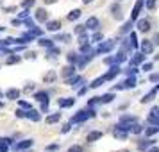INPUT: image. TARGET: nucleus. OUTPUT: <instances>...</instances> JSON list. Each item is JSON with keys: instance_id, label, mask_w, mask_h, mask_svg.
<instances>
[{"instance_id": "a878e982", "label": "nucleus", "mask_w": 159, "mask_h": 152, "mask_svg": "<svg viewBox=\"0 0 159 152\" xmlns=\"http://www.w3.org/2000/svg\"><path fill=\"white\" fill-rule=\"evenodd\" d=\"M73 72H75V68H73V66H66L65 70H63V75H65V77H68V75H72Z\"/></svg>"}, {"instance_id": "b1692460", "label": "nucleus", "mask_w": 159, "mask_h": 152, "mask_svg": "<svg viewBox=\"0 0 159 152\" xmlns=\"http://www.w3.org/2000/svg\"><path fill=\"white\" fill-rule=\"evenodd\" d=\"M38 43H39V47H48V48L52 47V41H50V39H45V38H39V39H38Z\"/></svg>"}, {"instance_id": "cd10ccee", "label": "nucleus", "mask_w": 159, "mask_h": 152, "mask_svg": "<svg viewBox=\"0 0 159 152\" xmlns=\"http://www.w3.org/2000/svg\"><path fill=\"white\" fill-rule=\"evenodd\" d=\"M34 2H36V0H23L22 6H23L25 9H27V7H32V6H34Z\"/></svg>"}, {"instance_id": "39448f33", "label": "nucleus", "mask_w": 159, "mask_h": 152, "mask_svg": "<svg viewBox=\"0 0 159 152\" xmlns=\"http://www.w3.org/2000/svg\"><path fill=\"white\" fill-rule=\"evenodd\" d=\"M141 52H143V54H152V52H154V45L145 39L143 43H141Z\"/></svg>"}, {"instance_id": "49530a36", "label": "nucleus", "mask_w": 159, "mask_h": 152, "mask_svg": "<svg viewBox=\"0 0 159 152\" xmlns=\"http://www.w3.org/2000/svg\"><path fill=\"white\" fill-rule=\"evenodd\" d=\"M20 106H22V108H29L30 109V104H27V102H23V100H20Z\"/></svg>"}, {"instance_id": "3c124183", "label": "nucleus", "mask_w": 159, "mask_h": 152, "mask_svg": "<svg viewBox=\"0 0 159 152\" xmlns=\"http://www.w3.org/2000/svg\"><path fill=\"white\" fill-rule=\"evenodd\" d=\"M82 2H84V4H91V2H93V0H82Z\"/></svg>"}, {"instance_id": "f704fd0d", "label": "nucleus", "mask_w": 159, "mask_h": 152, "mask_svg": "<svg viewBox=\"0 0 159 152\" xmlns=\"http://www.w3.org/2000/svg\"><path fill=\"white\" fill-rule=\"evenodd\" d=\"M147 7L150 9V11H154V7H156V0H147Z\"/></svg>"}, {"instance_id": "09e8293b", "label": "nucleus", "mask_w": 159, "mask_h": 152, "mask_svg": "<svg viewBox=\"0 0 159 152\" xmlns=\"http://www.w3.org/2000/svg\"><path fill=\"white\" fill-rule=\"evenodd\" d=\"M16 116H20V118H22V116H25V113H23V111H16Z\"/></svg>"}, {"instance_id": "5701e85b", "label": "nucleus", "mask_w": 159, "mask_h": 152, "mask_svg": "<svg viewBox=\"0 0 159 152\" xmlns=\"http://www.w3.org/2000/svg\"><path fill=\"white\" fill-rule=\"evenodd\" d=\"M59 118H61V113H56V115L47 116V123H54V122H57Z\"/></svg>"}, {"instance_id": "e433bc0d", "label": "nucleus", "mask_w": 159, "mask_h": 152, "mask_svg": "<svg viewBox=\"0 0 159 152\" xmlns=\"http://www.w3.org/2000/svg\"><path fill=\"white\" fill-rule=\"evenodd\" d=\"M84 30H86V27H84V25H77V29H75V32H77V34H82Z\"/></svg>"}, {"instance_id": "2eb2a0df", "label": "nucleus", "mask_w": 159, "mask_h": 152, "mask_svg": "<svg viewBox=\"0 0 159 152\" xmlns=\"http://www.w3.org/2000/svg\"><path fill=\"white\" fill-rule=\"evenodd\" d=\"M75 104V99H63V100H59V108H70Z\"/></svg>"}, {"instance_id": "a18cd8bd", "label": "nucleus", "mask_w": 159, "mask_h": 152, "mask_svg": "<svg viewBox=\"0 0 159 152\" xmlns=\"http://www.w3.org/2000/svg\"><path fill=\"white\" fill-rule=\"evenodd\" d=\"M32 90H34V84H29V86H25V91H27V93H29V91H32Z\"/></svg>"}, {"instance_id": "1a4fd4ad", "label": "nucleus", "mask_w": 159, "mask_h": 152, "mask_svg": "<svg viewBox=\"0 0 159 152\" xmlns=\"http://www.w3.org/2000/svg\"><path fill=\"white\" fill-rule=\"evenodd\" d=\"M84 27H86V29H97V27H98V18H88V22H86V25H84Z\"/></svg>"}, {"instance_id": "c9c22d12", "label": "nucleus", "mask_w": 159, "mask_h": 152, "mask_svg": "<svg viewBox=\"0 0 159 152\" xmlns=\"http://www.w3.org/2000/svg\"><path fill=\"white\" fill-rule=\"evenodd\" d=\"M68 152H82V149H80L79 145H73V147H70V149H68Z\"/></svg>"}, {"instance_id": "6ab92c4d", "label": "nucleus", "mask_w": 159, "mask_h": 152, "mask_svg": "<svg viewBox=\"0 0 159 152\" xmlns=\"http://www.w3.org/2000/svg\"><path fill=\"white\" fill-rule=\"evenodd\" d=\"M134 86H136V77H134V75H130L129 79L123 82V86H122V88H134Z\"/></svg>"}, {"instance_id": "4be33fe9", "label": "nucleus", "mask_w": 159, "mask_h": 152, "mask_svg": "<svg viewBox=\"0 0 159 152\" xmlns=\"http://www.w3.org/2000/svg\"><path fill=\"white\" fill-rule=\"evenodd\" d=\"M36 100H39V102H48V93H45V91H39V93H36Z\"/></svg>"}, {"instance_id": "9b49d317", "label": "nucleus", "mask_w": 159, "mask_h": 152, "mask_svg": "<svg viewBox=\"0 0 159 152\" xmlns=\"http://www.w3.org/2000/svg\"><path fill=\"white\" fill-rule=\"evenodd\" d=\"M32 147V140H23L20 143H16V150H23V149H29Z\"/></svg>"}, {"instance_id": "6e6552de", "label": "nucleus", "mask_w": 159, "mask_h": 152, "mask_svg": "<svg viewBox=\"0 0 159 152\" xmlns=\"http://www.w3.org/2000/svg\"><path fill=\"white\" fill-rule=\"evenodd\" d=\"M47 18H48V13H47L45 9H38L36 11V20L38 22H47Z\"/></svg>"}, {"instance_id": "2f4dec72", "label": "nucleus", "mask_w": 159, "mask_h": 152, "mask_svg": "<svg viewBox=\"0 0 159 152\" xmlns=\"http://www.w3.org/2000/svg\"><path fill=\"white\" fill-rule=\"evenodd\" d=\"M143 59H145L143 54H136V56H134V61H132V63H141Z\"/></svg>"}, {"instance_id": "a19ab883", "label": "nucleus", "mask_w": 159, "mask_h": 152, "mask_svg": "<svg viewBox=\"0 0 159 152\" xmlns=\"http://www.w3.org/2000/svg\"><path fill=\"white\" fill-rule=\"evenodd\" d=\"M129 29H130V22H129V23H125V27L122 29V32H129Z\"/></svg>"}, {"instance_id": "0eeeda50", "label": "nucleus", "mask_w": 159, "mask_h": 152, "mask_svg": "<svg viewBox=\"0 0 159 152\" xmlns=\"http://www.w3.org/2000/svg\"><path fill=\"white\" fill-rule=\"evenodd\" d=\"M141 6H143V0H138L136 6H134V9H132V15H130V18H132V20H136V18H138L139 11H141Z\"/></svg>"}, {"instance_id": "423d86ee", "label": "nucleus", "mask_w": 159, "mask_h": 152, "mask_svg": "<svg viewBox=\"0 0 159 152\" xmlns=\"http://www.w3.org/2000/svg\"><path fill=\"white\" fill-rule=\"evenodd\" d=\"M56 79H57V73L54 72V70H50V72H48V73H47V75L43 77L45 84H52V82H54Z\"/></svg>"}, {"instance_id": "c756f323", "label": "nucleus", "mask_w": 159, "mask_h": 152, "mask_svg": "<svg viewBox=\"0 0 159 152\" xmlns=\"http://www.w3.org/2000/svg\"><path fill=\"white\" fill-rule=\"evenodd\" d=\"M104 77H100V79H97V81H93V84H91V88H98L100 84H104Z\"/></svg>"}, {"instance_id": "de8ad7c7", "label": "nucleus", "mask_w": 159, "mask_h": 152, "mask_svg": "<svg viewBox=\"0 0 159 152\" xmlns=\"http://www.w3.org/2000/svg\"><path fill=\"white\" fill-rule=\"evenodd\" d=\"M68 131H70V123H66L65 127H63V132H68Z\"/></svg>"}, {"instance_id": "864d4df0", "label": "nucleus", "mask_w": 159, "mask_h": 152, "mask_svg": "<svg viewBox=\"0 0 159 152\" xmlns=\"http://www.w3.org/2000/svg\"><path fill=\"white\" fill-rule=\"evenodd\" d=\"M118 152H129V150H118Z\"/></svg>"}, {"instance_id": "f8f14e48", "label": "nucleus", "mask_w": 159, "mask_h": 152, "mask_svg": "<svg viewBox=\"0 0 159 152\" xmlns=\"http://www.w3.org/2000/svg\"><path fill=\"white\" fill-rule=\"evenodd\" d=\"M148 118H150V122L154 123V125H157L159 123V113H157V108H154L150 111V116H148Z\"/></svg>"}, {"instance_id": "7ed1b4c3", "label": "nucleus", "mask_w": 159, "mask_h": 152, "mask_svg": "<svg viewBox=\"0 0 159 152\" xmlns=\"http://www.w3.org/2000/svg\"><path fill=\"white\" fill-rule=\"evenodd\" d=\"M138 30L139 32H148L150 30V22L148 20H139L138 22Z\"/></svg>"}, {"instance_id": "dca6fc26", "label": "nucleus", "mask_w": 159, "mask_h": 152, "mask_svg": "<svg viewBox=\"0 0 159 152\" xmlns=\"http://www.w3.org/2000/svg\"><path fill=\"white\" fill-rule=\"evenodd\" d=\"M102 138V132L100 131H93V132H89V134H88V141H95V140H100Z\"/></svg>"}, {"instance_id": "bb28decb", "label": "nucleus", "mask_w": 159, "mask_h": 152, "mask_svg": "<svg viewBox=\"0 0 159 152\" xmlns=\"http://www.w3.org/2000/svg\"><path fill=\"white\" fill-rule=\"evenodd\" d=\"M88 41H89V39H88V36L84 34V32H82V34H80V38H79V43H80V47H82V45H88Z\"/></svg>"}, {"instance_id": "8fccbe9b", "label": "nucleus", "mask_w": 159, "mask_h": 152, "mask_svg": "<svg viewBox=\"0 0 159 152\" xmlns=\"http://www.w3.org/2000/svg\"><path fill=\"white\" fill-rule=\"evenodd\" d=\"M57 0H45V4H56Z\"/></svg>"}, {"instance_id": "f257e3e1", "label": "nucleus", "mask_w": 159, "mask_h": 152, "mask_svg": "<svg viewBox=\"0 0 159 152\" xmlns=\"http://www.w3.org/2000/svg\"><path fill=\"white\" fill-rule=\"evenodd\" d=\"M89 116H93V111H79V113L72 118V122L73 123L84 122V120H86V118H89Z\"/></svg>"}, {"instance_id": "7c9ffc66", "label": "nucleus", "mask_w": 159, "mask_h": 152, "mask_svg": "<svg viewBox=\"0 0 159 152\" xmlns=\"http://www.w3.org/2000/svg\"><path fill=\"white\" fill-rule=\"evenodd\" d=\"M132 132H134V134H139V132H141V125H139V123H134V125H132Z\"/></svg>"}, {"instance_id": "c85d7f7f", "label": "nucleus", "mask_w": 159, "mask_h": 152, "mask_svg": "<svg viewBox=\"0 0 159 152\" xmlns=\"http://www.w3.org/2000/svg\"><path fill=\"white\" fill-rule=\"evenodd\" d=\"M79 81H80V77H79V75H75V77H72V79H68V81H66V84L73 86V84H75V82H79Z\"/></svg>"}, {"instance_id": "20e7f679", "label": "nucleus", "mask_w": 159, "mask_h": 152, "mask_svg": "<svg viewBox=\"0 0 159 152\" xmlns=\"http://www.w3.org/2000/svg\"><path fill=\"white\" fill-rule=\"evenodd\" d=\"M11 143H13V141H11L9 138H0V152H7Z\"/></svg>"}, {"instance_id": "72a5a7b5", "label": "nucleus", "mask_w": 159, "mask_h": 152, "mask_svg": "<svg viewBox=\"0 0 159 152\" xmlns=\"http://www.w3.org/2000/svg\"><path fill=\"white\" fill-rule=\"evenodd\" d=\"M18 61H20V58H18V56H13V58L7 59V65H15V63H18Z\"/></svg>"}, {"instance_id": "37998d69", "label": "nucleus", "mask_w": 159, "mask_h": 152, "mask_svg": "<svg viewBox=\"0 0 159 152\" xmlns=\"http://www.w3.org/2000/svg\"><path fill=\"white\" fill-rule=\"evenodd\" d=\"M150 81H152V82H157V81H159V75H156V73H154V75H150Z\"/></svg>"}, {"instance_id": "ddd939ff", "label": "nucleus", "mask_w": 159, "mask_h": 152, "mask_svg": "<svg viewBox=\"0 0 159 152\" xmlns=\"http://www.w3.org/2000/svg\"><path fill=\"white\" fill-rule=\"evenodd\" d=\"M59 27H61V22H57V20H54V22H48V23H47V29L52 30V32L59 30Z\"/></svg>"}, {"instance_id": "f03ea898", "label": "nucleus", "mask_w": 159, "mask_h": 152, "mask_svg": "<svg viewBox=\"0 0 159 152\" xmlns=\"http://www.w3.org/2000/svg\"><path fill=\"white\" fill-rule=\"evenodd\" d=\"M115 48V43L113 41H106V43H100V47L97 48V54H107Z\"/></svg>"}, {"instance_id": "c03bdc74", "label": "nucleus", "mask_w": 159, "mask_h": 152, "mask_svg": "<svg viewBox=\"0 0 159 152\" xmlns=\"http://www.w3.org/2000/svg\"><path fill=\"white\" fill-rule=\"evenodd\" d=\"M27 58H29V59H34V58H36V52H27Z\"/></svg>"}, {"instance_id": "aec40b11", "label": "nucleus", "mask_w": 159, "mask_h": 152, "mask_svg": "<svg viewBox=\"0 0 159 152\" xmlns=\"http://www.w3.org/2000/svg\"><path fill=\"white\" fill-rule=\"evenodd\" d=\"M97 99H98V102H102V104H109V102L115 99V95L107 93V95H104V97H97Z\"/></svg>"}, {"instance_id": "a211bd4d", "label": "nucleus", "mask_w": 159, "mask_h": 152, "mask_svg": "<svg viewBox=\"0 0 159 152\" xmlns=\"http://www.w3.org/2000/svg\"><path fill=\"white\" fill-rule=\"evenodd\" d=\"M25 116H27V118H30V120H34V122H39V118H41V116L38 115L36 111H34V109H29Z\"/></svg>"}, {"instance_id": "603ef678", "label": "nucleus", "mask_w": 159, "mask_h": 152, "mask_svg": "<svg viewBox=\"0 0 159 152\" xmlns=\"http://www.w3.org/2000/svg\"><path fill=\"white\" fill-rule=\"evenodd\" d=\"M150 152H157V147H152V150Z\"/></svg>"}, {"instance_id": "4c0bfd02", "label": "nucleus", "mask_w": 159, "mask_h": 152, "mask_svg": "<svg viewBox=\"0 0 159 152\" xmlns=\"http://www.w3.org/2000/svg\"><path fill=\"white\" fill-rule=\"evenodd\" d=\"M68 61H70V63H75V61H77V54H70V56H68Z\"/></svg>"}, {"instance_id": "4468645a", "label": "nucleus", "mask_w": 159, "mask_h": 152, "mask_svg": "<svg viewBox=\"0 0 159 152\" xmlns=\"http://www.w3.org/2000/svg\"><path fill=\"white\" fill-rule=\"evenodd\" d=\"M118 73H120V68H118V63H116V65L111 68V72H109L107 75L104 77V79H106V81H107V79H113V77H115V75H118Z\"/></svg>"}, {"instance_id": "f3484780", "label": "nucleus", "mask_w": 159, "mask_h": 152, "mask_svg": "<svg viewBox=\"0 0 159 152\" xmlns=\"http://www.w3.org/2000/svg\"><path fill=\"white\" fill-rule=\"evenodd\" d=\"M111 13H113V16H115L116 20H120V18H122V7H120V6H113V7H111Z\"/></svg>"}, {"instance_id": "393cba45", "label": "nucleus", "mask_w": 159, "mask_h": 152, "mask_svg": "<svg viewBox=\"0 0 159 152\" xmlns=\"http://www.w3.org/2000/svg\"><path fill=\"white\" fill-rule=\"evenodd\" d=\"M79 16H80V11H79V9H73L72 13L68 15V20H72V22H73V20H77Z\"/></svg>"}, {"instance_id": "79ce46f5", "label": "nucleus", "mask_w": 159, "mask_h": 152, "mask_svg": "<svg viewBox=\"0 0 159 152\" xmlns=\"http://www.w3.org/2000/svg\"><path fill=\"white\" fill-rule=\"evenodd\" d=\"M143 70H145V72H148V70H152V65H150V63H147V65H143Z\"/></svg>"}, {"instance_id": "ea45409f", "label": "nucleus", "mask_w": 159, "mask_h": 152, "mask_svg": "<svg viewBox=\"0 0 159 152\" xmlns=\"http://www.w3.org/2000/svg\"><path fill=\"white\" fill-rule=\"evenodd\" d=\"M50 48H52V47H50ZM57 54H59V50H57V48H52V50H50V58H56Z\"/></svg>"}, {"instance_id": "9d476101", "label": "nucleus", "mask_w": 159, "mask_h": 152, "mask_svg": "<svg viewBox=\"0 0 159 152\" xmlns=\"http://www.w3.org/2000/svg\"><path fill=\"white\" fill-rule=\"evenodd\" d=\"M6 97H7V99H11V100H16V99L20 97V90H16V88H11V90H7Z\"/></svg>"}, {"instance_id": "473e14b6", "label": "nucleus", "mask_w": 159, "mask_h": 152, "mask_svg": "<svg viewBox=\"0 0 159 152\" xmlns=\"http://www.w3.org/2000/svg\"><path fill=\"white\" fill-rule=\"evenodd\" d=\"M157 131H159V127H157V125H154V127H150V129L147 131V134H148V136H152V134H156Z\"/></svg>"}, {"instance_id": "5fc2aeb1", "label": "nucleus", "mask_w": 159, "mask_h": 152, "mask_svg": "<svg viewBox=\"0 0 159 152\" xmlns=\"http://www.w3.org/2000/svg\"><path fill=\"white\" fill-rule=\"evenodd\" d=\"M0 97H2V90H0Z\"/></svg>"}, {"instance_id": "412c9836", "label": "nucleus", "mask_w": 159, "mask_h": 152, "mask_svg": "<svg viewBox=\"0 0 159 152\" xmlns=\"http://www.w3.org/2000/svg\"><path fill=\"white\" fill-rule=\"evenodd\" d=\"M156 93H157V88H154V90H152V91H150L148 95H147V97H143V99H141V102H143V104H147V102H150L152 99L156 97Z\"/></svg>"}, {"instance_id": "58836bf2", "label": "nucleus", "mask_w": 159, "mask_h": 152, "mask_svg": "<svg viewBox=\"0 0 159 152\" xmlns=\"http://www.w3.org/2000/svg\"><path fill=\"white\" fill-rule=\"evenodd\" d=\"M98 39H102V34H100V32H97V34H93V38H91V41H98Z\"/></svg>"}]
</instances>
